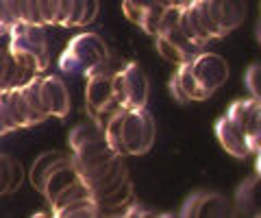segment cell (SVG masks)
I'll use <instances>...</instances> for the list:
<instances>
[{"label":"cell","instance_id":"6da1fadb","mask_svg":"<svg viewBox=\"0 0 261 218\" xmlns=\"http://www.w3.org/2000/svg\"><path fill=\"white\" fill-rule=\"evenodd\" d=\"M261 99L235 101L216 123V135L222 149L233 157L259 155L261 147Z\"/></svg>","mask_w":261,"mask_h":218},{"label":"cell","instance_id":"7a4b0ae2","mask_svg":"<svg viewBox=\"0 0 261 218\" xmlns=\"http://www.w3.org/2000/svg\"><path fill=\"white\" fill-rule=\"evenodd\" d=\"M11 57L31 75H42L50 68V46L44 33V27L29 22H15L9 31Z\"/></svg>","mask_w":261,"mask_h":218},{"label":"cell","instance_id":"3957f363","mask_svg":"<svg viewBox=\"0 0 261 218\" xmlns=\"http://www.w3.org/2000/svg\"><path fill=\"white\" fill-rule=\"evenodd\" d=\"M111 59L105 39L96 33H81L65 46L59 57V70L70 77H87L96 66Z\"/></svg>","mask_w":261,"mask_h":218},{"label":"cell","instance_id":"277c9868","mask_svg":"<svg viewBox=\"0 0 261 218\" xmlns=\"http://www.w3.org/2000/svg\"><path fill=\"white\" fill-rule=\"evenodd\" d=\"M157 127L154 118L146 107L137 109H122V125H120V142L122 155H144L154 144Z\"/></svg>","mask_w":261,"mask_h":218},{"label":"cell","instance_id":"5b68a950","mask_svg":"<svg viewBox=\"0 0 261 218\" xmlns=\"http://www.w3.org/2000/svg\"><path fill=\"white\" fill-rule=\"evenodd\" d=\"M111 81H113V96H116V103L120 105V109L146 107L150 85L142 66L126 63L122 70L113 72Z\"/></svg>","mask_w":261,"mask_h":218},{"label":"cell","instance_id":"8992f818","mask_svg":"<svg viewBox=\"0 0 261 218\" xmlns=\"http://www.w3.org/2000/svg\"><path fill=\"white\" fill-rule=\"evenodd\" d=\"M113 75H89L85 85V107L89 118L105 127V123L120 111V105L113 96Z\"/></svg>","mask_w":261,"mask_h":218},{"label":"cell","instance_id":"52a82bcc","mask_svg":"<svg viewBox=\"0 0 261 218\" xmlns=\"http://www.w3.org/2000/svg\"><path fill=\"white\" fill-rule=\"evenodd\" d=\"M187 66L200 90L202 101H207L218 87H222L228 81V63L216 53H200L198 57L187 61Z\"/></svg>","mask_w":261,"mask_h":218},{"label":"cell","instance_id":"ba28073f","mask_svg":"<svg viewBox=\"0 0 261 218\" xmlns=\"http://www.w3.org/2000/svg\"><path fill=\"white\" fill-rule=\"evenodd\" d=\"M178 216H185V218H198V216L231 218V216H238V214H235L233 201H228L224 195L202 190V192H194V195H190L185 199Z\"/></svg>","mask_w":261,"mask_h":218},{"label":"cell","instance_id":"9c48e42d","mask_svg":"<svg viewBox=\"0 0 261 218\" xmlns=\"http://www.w3.org/2000/svg\"><path fill=\"white\" fill-rule=\"evenodd\" d=\"M154 44H157V51L161 57L166 61L176 63V66L192 61L194 57H198L202 53V46L194 44L192 39H187L176 27L166 31V33L154 35Z\"/></svg>","mask_w":261,"mask_h":218},{"label":"cell","instance_id":"30bf717a","mask_svg":"<svg viewBox=\"0 0 261 218\" xmlns=\"http://www.w3.org/2000/svg\"><path fill=\"white\" fill-rule=\"evenodd\" d=\"M205 7L222 37L242 27L248 13L246 0H205Z\"/></svg>","mask_w":261,"mask_h":218},{"label":"cell","instance_id":"8fae6325","mask_svg":"<svg viewBox=\"0 0 261 218\" xmlns=\"http://www.w3.org/2000/svg\"><path fill=\"white\" fill-rule=\"evenodd\" d=\"M70 164H74V161H72V153L48 151V153H44V155H39L35 161H33L31 173H29V179L33 183V188H37L39 192H42L48 175H50L53 171H57V168L70 166Z\"/></svg>","mask_w":261,"mask_h":218},{"label":"cell","instance_id":"7c38bea8","mask_svg":"<svg viewBox=\"0 0 261 218\" xmlns=\"http://www.w3.org/2000/svg\"><path fill=\"white\" fill-rule=\"evenodd\" d=\"M259 197H261V190H259V171L255 175L246 177L235 190V201H233V207H235V214H242V216H259L261 209H259Z\"/></svg>","mask_w":261,"mask_h":218},{"label":"cell","instance_id":"4fadbf2b","mask_svg":"<svg viewBox=\"0 0 261 218\" xmlns=\"http://www.w3.org/2000/svg\"><path fill=\"white\" fill-rule=\"evenodd\" d=\"M24 181V168L15 157L0 153V197L15 192Z\"/></svg>","mask_w":261,"mask_h":218},{"label":"cell","instance_id":"5bb4252c","mask_svg":"<svg viewBox=\"0 0 261 218\" xmlns=\"http://www.w3.org/2000/svg\"><path fill=\"white\" fill-rule=\"evenodd\" d=\"M44 83L50 96V118H65L70 114V94L59 77H44Z\"/></svg>","mask_w":261,"mask_h":218},{"label":"cell","instance_id":"9a60e30c","mask_svg":"<svg viewBox=\"0 0 261 218\" xmlns=\"http://www.w3.org/2000/svg\"><path fill=\"white\" fill-rule=\"evenodd\" d=\"M76 179H81V177H79V173H76L74 164L61 166V168H57V171H53L50 175H48V179H46L44 188H42L44 197H46V201H48V205L53 203L55 197L59 195L63 188H68V185H70V183H74Z\"/></svg>","mask_w":261,"mask_h":218},{"label":"cell","instance_id":"2e32d148","mask_svg":"<svg viewBox=\"0 0 261 218\" xmlns=\"http://www.w3.org/2000/svg\"><path fill=\"white\" fill-rule=\"evenodd\" d=\"M53 216H57V218H96L98 203L94 197L79 199V201H72V203L59 207V209H55Z\"/></svg>","mask_w":261,"mask_h":218},{"label":"cell","instance_id":"e0dca14e","mask_svg":"<svg viewBox=\"0 0 261 218\" xmlns=\"http://www.w3.org/2000/svg\"><path fill=\"white\" fill-rule=\"evenodd\" d=\"M100 138H105V129L98 123H94V120H89V123H83V125L72 129L68 142H70L72 151H79L81 147H85V144L94 142V140H100Z\"/></svg>","mask_w":261,"mask_h":218},{"label":"cell","instance_id":"ac0fdd59","mask_svg":"<svg viewBox=\"0 0 261 218\" xmlns=\"http://www.w3.org/2000/svg\"><path fill=\"white\" fill-rule=\"evenodd\" d=\"M39 85H42V75H35L33 79H29L24 85H20V90L24 94V99H27L29 107L33 109V114H35L44 123V120L48 118V114H46V109H44L42 96H39Z\"/></svg>","mask_w":261,"mask_h":218},{"label":"cell","instance_id":"d6986e66","mask_svg":"<svg viewBox=\"0 0 261 218\" xmlns=\"http://www.w3.org/2000/svg\"><path fill=\"white\" fill-rule=\"evenodd\" d=\"M157 7H161V5H157L154 0H124V3H122V11H124V15L130 22L142 29L146 22V15L152 9H157Z\"/></svg>","mask_w":261,"mask_h":218},{"label":"cell","instance_id":"ffe728a7","mask_svg":"<svg viewBox=\"0 0 261 218\" xmlns=\"http://www.w3.org/2000/svg\"><path fill=\"white\" fill-rule=\"evenodd\" d=\"M87 197H92V192H89L87 183H85L83 179H76L74 183H70L68 188H63L59 195L55 197V201L50 203V207H53V212H55V209H59V207H63V205H68V203H72V201L87 199Z\"/></svg>","mask_w":261,"mask_h":218},{"label":"cell","instance_id":"44dd1931","mask_svg":"<svg viewBox=\"0 0 261 218\" xmlns=\"http://www.w3.org/2000/svg\"><path fill=\"white\" fill-rule=\"evenodd\" d=\"M15 22H20V0H0V35H9Z\"/></svg>","mask_w":261,"mask_h":218},{"label":"cell","instance_id":"7402d4cb","mask_svg":"<svg viewBox=\"0 0 261 218\" xmlns=\"http://www.w3.org/2000/svg\"><path fill=\"white\" fill-rule=\"evenodd\" d=\"M192 7H194L196 15H198V20H200V24H202V29H205L207 33H209V37H211V39H216V37H222V35H220V31H218V27L214 24V20H211L209 11H207V7H205V0H196V3H194Z\"/></svg>","mask_w":261,"mask_h":218},{"label":"cell","instance_id":"603a6c76","mask_svg":"<svg viewBox=\"0 0 261 218\" xmlns=\"http://www.w3.org/2000/svg\"><path fill=\"white\" fill-rule=\"evenodd\" d=\"M20 22H29V24H42V18H39V5L37 0H20Z\"/></svg>","mask_w":261,"mask_h":218},{"label":"cell","instance_id":"cb8c5ba5","mask_svg":"<svg viewBox=\"0 0 261 218\" xmlns=\"http://www.w3.org/2000/svg\"><path fill=\"white\" fill-rule=\"evenodd\" d=\"M244 81H246V87L252 94V99H261V66L259 63L248 66L246 75H244Z\"/></svg>","mask_w":261,"mask_h":218},{"label":"cell","instance_id":"d4e9b609","mask_svg":"<svg viewBox=\"0 0 261 218\" xmlns=\"http://www.w3.org/2000/svg\"><path fill=\"white\" fill-rule=\"evenodd\" d=\"M178 15H181V7H166L161 13V18H159V24H157V35L174 29L176 22H178Z\"/></svg>","mask_w":261,"mask_h":218},{"label":"cell","instance_id":"484cf974","mask_svg":"<svg viewBox=\"0 0 261 218\" xmlns=\"http://www.w3.org/2000/svg\"><path fill=\"white\" fill-rule=\"evenodd\" d=\"M11 131H18L13 125V120L9 116V109H7V101H5V90H0V138Z\"/></svg>","mask_w":261,"mask_h":218},{"label":"cell","instance_id":"4316f807","mask_svg":"<svg viewBox=\"0 0 261 218\" xmlns=\"http://www.w3.org/2000/svg\"><path fill=\"white\" fill-rule=\"evenodd\" d=\"M98 11H100V0H83V20H81V27H87L96 20Z\"/></svg>","mask_w":261,"mask_h":218},{"label":"cell","instance_id":"83f0119b","mask_svg":"<svg viewBox=\"0 0 261 218\" xmlns=\"http://www.w3.org/2000/svg\"><path fill=\"white\" fill-rule=\"evenodd\" d=\"M81 20H83V0H72L70 18H68V22H65V27H68V29L81 27Z\"/></svg>","mask_w":261,"mask_h":218},{"label":"cell","instance_id":"f1b7e54d","mask_svg":"<svg viewBox=\"0 0 261 218\" xmlns=\"http://www.w3.org/2000/svg\"><path fill=\"white\" fill-rule=\"evenodd\" d=\"M39 5V18H42V24L48 27L53 24V0H37Z\"/></svg>","mask_w":261,"mask_h":218},{"label":"cell","instance_id":"f546056e","mask_svg":"<svg viewBox=\"0 0 261 218\" xmlns=\"http://www.w3.org/2000/svg\"><path fill=\"white\" fill-rule=\"evenodd\" d=\"M7 63H9V51L0 48V90H5V72H7Z\"/></svg>","mask_w":261,"mask_h":218},{"label":"cell","instance_id":"4dcf8cb0","mask_svg":"<svg viewBox=\"0 0 261 218\" xmlns=\"http://www.w3.org/2000/svg\"><path fill=\"white\" fill-rule=\"evenodd\" d=\"M168 3L172 5V7H181V9H183V3H181V0H168Z\"/></svg>","mask_w":261,"mask_h":218},{"label":"cell","instance_id":"1f68e13d","mask_svg":"<svg viewBox=\"0 0 261 218\" xmlns=\"http://www.w3.org/2000/svg\"><path fill=\"white\" fill-rule=\"evenodd\" d=\"M181 3H183V9H185V7H190V5H194V3H196V0H181Z\"/></svg>","mask_w":261,"mask_h":218}]
</instances>
